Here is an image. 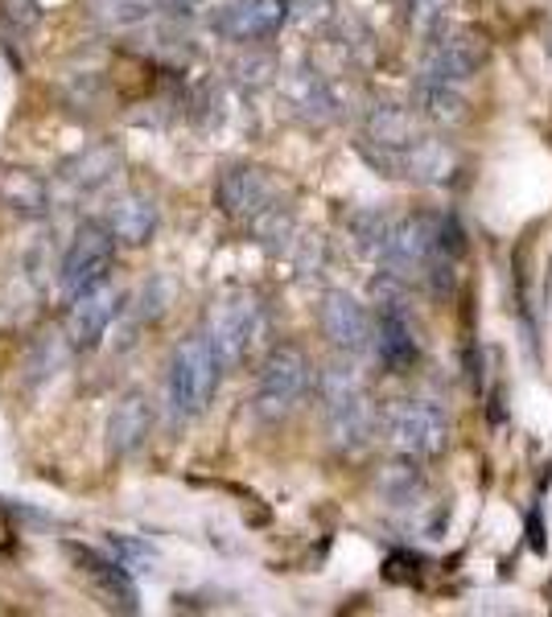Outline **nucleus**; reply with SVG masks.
Segmentation results:
<instances>
[{
  "mask_svg": "<svg viewBox=\"0 0 552 617\" xmlns=\"http://www.w3.org/2000/svg\"><path fill=\"white\" fill-rule=\"evenodd\" d=\"M88 9L103 29H132L145 25L157 9V0H91Z\"/></svg>",
  "mask_w": 552,
  "mask_h": 617,
  "instance_id": "22",
  "label": "nucleus"
},
{
  "mask_svg": "<svg viewBox=\"0 0 552 617\" xmlns=\"http://www.w3.org/2000/svg\"><path fill=\"white\" fill-rule=\"evenodd\" d=\"M412 107H417V115L433 120V124H458L466 115V100L458 95V86L437 83L429 74H417V83H412Z\"/></svg>",
  "mask_w": 552,
  "mask_h": 617,
  "instance_id": "20",
  "label": "nucleus"
},
{
  "mask_svg": "<svg viewBox=\"0 0 552 617\" xmlns=\"http://www.w3.org/2000/svg\"><path fill=\"white\" fill-rule=\"evenodd\" d=\"M38 25H42L38 0H0V33H4V42L9 45L33 38Z\"/></svg>",
  "mask_w": 552,
  "mask_h": 617,
  "instance_id": "23",
  "label": "nucleus"
},
{
  "mask_svg": "<svg viewBox=\"0 0 552 617\" xmlns=\"http://www.w3.org/2000/svg\"><path fill=\"white\" fill-rule=\"evenodd\" d=\"M392 4H412V0H392Z\"/></svg>",
  "mask_w": 552,
  "mask_h": 617,
  "instance_id": "31",
  "label": "nucleus"
},
{
  "mask_svg": "<svg viewBox=\"0 0 552 617\" xmlns=\"http://www.w3.org/2000/svg\"><path fill=\"white\" fill-rule=\"evenodd\" d=\"M153 424H157L153 400L145 391H129L108 417V453L112 457H132L153 436Z\"/></svg>",
  "mask_w": 552,
  "mask_h": 617,
  "instance_id": "13",
  "label": "nucleus"
},
{
  "mask_svg": "<svg viewBox=\"0 0 552 617\" xmlns=\"http://www.w3.org/2000/svg\"><path fill=\"white\" fill-rule=\"evenodd\" d=\"M321 412H326V429L330 441L343 453H359L367 449L371 432H376V403L367 395L364 379L350 362H330L318 379Z\"/></svg>",
  "mask_w": 552,
  "mask_h": 617,
  "instance_id": "1",
  "label": "nucleus"
},
{
  "mask_svg": "<svg viewBox=\"0 0 552 617\" xmlns=\"http://www.w3.org/2000/svg\"><path fill=\"white\" fill-rule=\"evenodd\" d=\"M437 235H441V218L433 215H408L396 218L388 244L379 251V264L392 280H408V276L429 272V259L437 251Z\"/></svg>",
  "mask_w": 552,
  "mask_h": 617,
  "instance_id": "7",
  "label": "nucleus"
},
{
  "mask_svg": "<svg viewBox=\"0 0 552 617\" xmlns=\"http://www.w3.org/2000/svg\"><path fill=\"white\" fill-rule=\"evenodd\" d=\"M227 371V362L218 359V350L211 346L206 333H190L186 342L174 350L170 359V371H165V400H170V412L177 420H194L203 417L211 400L218 391V379Z\"/></svg>",
  "mask_w": 552,
  "mask_h": 617,
  "instance_id": "2",
  "label": "nucleus"
},
{
  "mask_svg": "<svg viewBox=\"0 0 552 617\" xmlns=\"http://www.w3.org/2000/svg\"><path fill=\"white\" fill-rule=\"evenodd\" d=\"M116 235L108 223H83L74 230L71 247L62 251L59 264V285L67 297H79V292H91L100 288L112 272V259H116Z\"/></svg>",
  "mask_w": 552,
  "mask_h": 617,
  "instance_id": "5",
  "label": "nucleus"
},
{
  "mask_svg": "<svg viewBox=\"0 0 552 617\" xmlns=\"http://www.w3.org/2000/svg\"><path fill=\"white\" fill-rule=\"evenodd\" d=\"M425 132L417 124V115L405 112V107H396V103H379L371 107L364 120V141L359 144H371V148H384V153H400L408 144H417Z\"/></svg>",
  "mask_w": 552,
  "mask_h": 617,
  "instance_id": "17",
  "label": "nucleus"
},
{
  "mask_svg": "<svg viewBox=\"0 0 552 617\" xmlns=\"http://www.w3.org/2000/svg\"><path fill=\"white\" fill-rule=\"evenodd\" d=\"M528 544H532V552H536V556H544V552H549V539H544L540 511H532V515H528Z\"/></svg>",
  "mask_w": 552,
  "mask_h": 617,
  "instance_id": "29",
  "label": "nucleus"
},
{
  "mask_svg": "<svg viewBox=\"0 0 552 617\" xmlns=\"http://www.w3.org/2000/svg\"><path fill=\"white\" fill-rule=\"evenodd\" d=\"M318 326H321V333L330 338V346L343 350V354H367V350H376L371 313H367L350 292H326V297H321Z\"/></svg>",
  "mask_w": 552,
  "mask_h": 617,
  "instance_id": "9",
  "label": "nucleus"
},
{
  "mask_svg": "<svg viewBox=\"0 0 552 617\" xmlns=\"http://www.w3.org/2000/svg\"><path fill=\"white\" fill-rule=\"evenodd\" d=\"M273 202H280V194H276V182L268 177V169H260V165H232L218 177V206L235 223H252Z\"/></svg>",
  "mask_w": 552,
  "mask_h": 617,
  "instance_id": "10",
  "label": "nucleus"
},
{
  "mask_svg": "<svg viewBox=\"0 0 552 617\" xmlns=\"http://www.w3.org/2000/svg\"><path fill=\"white\" fill-rule=\"evenodd\" d=\"M161 210L149 194H120L108 206V227L124 247H145L157 235Z\"/></svg>",
  "mask_w": 552,
  "mask_h": 617,
  "instance_id": "15",
  "label": "nucleus"
},
{
  "mask_svg": "<svg viewBox=\"0 0 552 617\" xmlns=\"http://www.w3.org/2000/svg\"><path fill=\"white\" fill-rule=\"evenodd\" d=\"M335 0H289V21L297 29H309V33H318V29H330L335 25Z\"/></svg>",
  "mask_w": 552,
  "mask_h": 617,
  "instance_id": "26",
  "label": "nucleus"
},
{
  "mask_svg": "<svg viewBox=\"0 0 552 617\" xmlns=\"http://www.w3.org/2000/svg\"><path fill=\"white\" fill-rule=\"evenodd\" d=\"M252 235H256V244L264 247V251H289L293 239H297V218H293V210L285 206V202H273L264 215H256L252 223Z\"/></svg>",
  "mask_w": 552,
  "mask_h": 617,
  "instance_id": "21",
  "label": "nucleus"
},
{
  "mask_svg": "<svg viewBox=\"0 0 552 617\" xmlns=\"http://www.w3.org/2000/svg\"><path fill=\"white\" fill-rule=\"evenodd\" d=\"M544 50H549V58H552V21L544 25Z\"/></svg>",
  "mask_w": 552,
  "mask_h": 617,
  "instance_id": "30",
  "label": "nucleus"
},
{
  "mask_svg": "<svg viewBox=\"0 0 552 617\" xmlns=\"http://www.w3.org/2000/svg\"><path fill=\"white\" fill-rule=\"evenodd\" d=\"M120 165H124V153H120L116 144H91V148H83L79 157H71L62 165V182L71 189H79V194H91V189L112 186Z\"/></svg>",
  "mask_w": 552,
  "mask_h": 617,
  "instance_id": "18",
  "label": "nucleus"
},
{
  "mask_svg": "<svg viewBox=\"0 0 552 617\" xmlns=\"http://www.w3.org/2000/svg\"><path fill=\"white\" fill-rule=\"evenodd\" d=\"M74 561L83 564V573L91 576V585L100 589V597L108 605H120V609H136V589H132L129 573L120 568L116 561H108V556H95L91 547H71Z\"/></svg>",
  "mask_w": 552,
  "mask_h": 617,
  "instance_id": "19",
  "label": "nucleus"
},
{
  "mask_svg": "<svg viewBox=\"0 0 552 617\" xmlns=\"http://www.w3.org/2000/svg\"><path fill=\"white\" fill-rule=\"evenodd\" d=\"M482 58H487V42H482L474 29H441L425 45L421 74H429L437 83L462 86L479 74Z\"/></svg>",
  "mask_w": 552,
  "mask_h": 617,
  "instance_id": "8",
  "label": "nucleus"
},
{
  "mask_svg": "<svg viewBox=\"0 0 552 617\" xmlns=\"http://www.w3.org/2000/svg\"><path fill=\"white\" fill-rule=\"evenodd\" d=\"M232 71H235V79H239V83L260 86V83H268V74H276V62L268 54H252V58H239Z\"/></svg>",
  "mask_w": 552,
  "mask_h": 617,
  "instance_id": "28",
  "label": "nucleus"
},
{
  "mask_svg": "<svg viewBox=\"0 0 552 617\" xmlns=\"http://www.w3.org/2000/svg\"><path fill=\"white\" fill-rule=\"evenodd\" d=\"M116 313H120V292L100 285V288H91V292L71 297L67 317H62V333H67V342H71L74 350H95V346L103 342L108 326L116 321Z\"/></svg>",
  "mask_w": 552,
  "mask_h": 617,
  "instance_id": "12",
  "label": "nucleus"
},
{
  "mask_svg": "<svg viewBox=\"0 0 552 617\" xmlns=\"http://www.w3.org/2000/svg\"><path fill=\"white\" fill-rule=\"evenodd\" d=\"M289 21V0H232L215 13V33L227 42L252 45L273 38Z\"/></svg>",
  "mask_w": 552,
  "mask_h": 617,
  "instance_id": "11",
  "label": "nucleus"
},
{
  "mask_svg": "<svg viewBox=\"0 0 552 617\" xmlns=\"http://www.w3.org/2000/svg\"><path fill=\"white\" fill-rule=\"evenodd\" d=\"M285 103L309 124H330L338 120V91L318 71H293L285 79Z\"/></svg>",
  "mask_w": 552,
  "mask_h": 617,
  "instance_id": "16",
  "label": "nucleus"
},
{
  "mask_svg": "<svg viewBox=\"0 0 552 617\" xmlns=\"http://www.w3.org/2000/svg\"><path fill=\"white\" fill-rule=\"evenodd\" d=\"M384 429H388V441L400 457L408 461H429L437 457L446 441H450V420L437 403L425 400H400L388 408L384 417Z\"/></svg>",
  "mask_w": 552,
  "mask_h": 617,
  "instance_id": "4",
  "label": "nucleus"
},
{
  "mask_svg": "<svg viewBox=\"0 0 552 617\" xmlns=\"http://www.w3.org/2000/svg\"><path fill=\"white\" fill-rule=\"evenodd\" d=\"M50 186L38 169L25 165H0V206L17 218H45L50 215Z\"/></svg>",
  "mask_w": 552,
  "mask_h": 617,
  "instance_id": "14",
  "label": "nucleus"
},
{
  "mask_svg": "<svg viewBox=\"0 0 552 617\" xmlns=\"http://www.w3.org/2000/svg\"><path fill=\"white\" fill-rule=\"evenodd\" d=\"M268 330V317H264V305L252 297V292H232V297H223L215 305V317H211V346L218 350V359L235 367V362H244L256 342L264 338Z\"/></svg>",
  "mask_w": 552,
  "mask_h": 617,
  "instance_id": "6",
  "label": "nucleus"
},
{
  "mask_svg": "<svg viewBox=\"0 0 552 617\" xmlns=\"http://www.w3.org/2000/svg\"><path fill=\"white\" fill-rule=\"evenodd\" d=\"M309 388V359L297 346H276L256 374V417L285 420Z\"/></svg>",
  "mask_w": 552,
  "mask_h": 617,
  "instance_id": "3",
  "label": "nucleus"
},
{
  "mask_svg": "<svg viewBox=\"0 0 552 617\" xmlns=\"http://www.w3.org/2000/svg\"><path fill=\"white\" fill-rule=\"evenodd\" d=\"M392 223L396 218H388L384 210H359V215H350V239L359 244V251L379 256L388 235H392Z\"/></svg>",
  "mask_w": 552,
  "mask_h": 617,
  "instance_id": "25",
  "label": "nucleus"
},
{
  "mask_svg": "<svg viewBox=\"0 0 552 617\" xmlns=\"http://www.w3.org/2000/svg\"><path fill=\"white\" fill-rule=\"evenodd\" d=\"M379 494L388 506H412L425 494V482L417 474V465H388L379 474Z\"/></svg>",
  "mask_w": 552,
  "mask_h": 617,
  "instance_id": "24",
  "label": "nucleus"
},
{
  "mask_svg": "<svg viewBox=\"0 0 552 617\" xmlns=\"http://www.w3.org/2000/svg\"><path fill=\"white\" fill-rule=\"evenodd\" d=\"M446 13H450V0H412V21L425 38L446 29Z\"/></svg>",
  "mask_w": 552,
  "mask_h": 617,
  "instance_id": "27",
  "label": "nucleus"
}]
</instances>
